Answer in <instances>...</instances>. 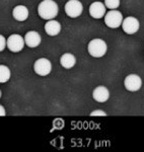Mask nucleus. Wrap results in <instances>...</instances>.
Returning a JSON list of instances; mask_svg holds the SVG:
<instances>
[{
  "mask_svg": "<svg viewBox=\"0 0 144 152\" xmlns=\"http://www.w3.org/2000/svg\"><path fill=\"white\" fill-rule=\"evenodd\" d=\"M59 12L58 4L53 0H44L38 6V13L40 18L46 20H50L57 16Z\"/></svg>",
  "mask_w": 144,
  "mask_h": 152,
  "instance_id": "obj_1",
  "label": "nucleus"
},
{
  "mask_svg": "<svg viewBox=\"0 0 144 152\" xmlns=\"http://www.w3.org/2000/svg\"><path fill=\"white\" fill-rule=\"evenodd\" d=\"M108 51V45L102 39H94L87 45V52L91 57L101 58L106 55Z\"/></svg>",
  "mask_w": 144,
  "mask_h": 152,
  "instance_id": "obj_2",
  "label": "nucleus"
},
{
  "mask_svg": "<svg viewBox=\"0 0 144 152\" xmlns=\"http://www.w3.org/2000/svg\"><path fill=\"white\" fill-rule=\"evenodd\" d=\"M123 14L119 10H116V9H111L104 16L105 23L110 28H120L122 26V23H123Z\"/></svg>",
  "mask_w": 144,
  "mask_h": 152,
  "instance_id": "obj_3",
  "label": "nucleus"
},
{
  "mask_svg": "<svg viewBox=\"0 0 144 152\" xmlns=\"http://www.w3.org/2000/svg\"><path fill=\"white\" fill-rule=\"evenodd\" d=\"M82 11H83V5L79 0H69L65 4V12L71 18L80 16Z\"/></svg>",
  "mask_w": 144,
  "mask_h": 152,
  "instance_id": "obj_4",
  "label": "nucleus"
},
{
  "mask_svg": "<svg viewBox=\"0 0 144 152\" xmlns=\"http://www.w3.org/2000/svg\"><path fill=\"white\" fill-rule=\"evenodd\" d=\"M24 39H23V37L13 34V35L9 36L8 39L6 41V46L8 48L9 51L13 53H18L24 47Z\"/></svg>",
  "mask_w": 144,
  "mask_h": 152,
  "instance_id": "obj_5",
  "label": "nucleus"
},
{
  "mask_svg": "<svg viewBox=\"0 0 144 152\" xmlns=\"http://www.w3.org/2000/svg\"><path fill=\"white\" fill-rule=\"evenodd\" d=\"M121 26L123 31L127 34V35H134L140 28V23L134 16H128L125 19H123V23H122Z\"/></svg>",
  "mask_w": 144,
  "mask_h": 152,
  "instance_id": "obj_6",
  "label": "nucleus"
},
{
  "mask_svg": "<svg viewBox=\"0 0 144 152\" xmlns=\"http://www.w3.org/2000/svg\"><path fill=\"white\" fill-rule=\"evenodd\" d=\"M124 86L128 91L135 92L138 91L142 86V79L137 74H129L125 77L124 80Z\"/></svg>",
  "mask_w": 144,
  "mask_h": 152,
  "instance_id": "obj_7",
  "label": "nucleus"
},
{
  "mask_svg": "<svg viewBox=\"0 0 144 152\" xmlns=\"http://www.w3.org/2000/svg\"><path fill=\"white\" fill-rule=\"evenodd\" d=\"M34 70L38 75L47 76L52 70V64L47 58H40L34 64Z\"/></svg>",
  "mask_w": 144,
  "mask_h": 152,
  "instance_id": "obj_8",
  "label": "nucleus"
},
{
  "mask_svg": "<svg viewBox=\"0 0 144 152\" xmlns=\"http://www.w3.org/2000/svg\"><path fill=\"white\" fill-rule=\"evenodd\" d=\"M107 7L105 5V3L99 1H96L92 2L89 6V14L92 18L96 19H99L102 18L105 16V14L107 13Z\"/></svg>",
  "mask_w": 144,
  "mask_h": 152,
  "instance_id": "obj_9",
  "label": "nucleus"
},
{
  "mask_svg": "<svg viewBox=\"0 0 144 152\" xmlns=\"http://www.w3.org/2000/svg\"><path fill=\"white\" fill-rule=\"evenodd\" d=\"M92 97L97 102H106L110 99V91L109 89L104 85H99L96 87L92 91Z\"/></svg>",
  "mask_w": 144,
  "mask_h": 152,
  "instance_id": "obj_10",
  "label": "nucleus"
},
{
  "mask_svg": "<svg viewBox=\"0 0 144 152\" xmlns=\"http://www.w3.org/2000/svg\"><path fill=\"white\" fill-rule=\"evenodd\" d=\"M41 41H42V39H41L40 34L36 31H28V33L26 34V36H24V43L30 48L38 47L41 44Z\"/></svg>",
  "mask_w": 144,
  "mask_h": 152,
  "instance_id": "obj_11",
  "label": "nucleus"
},
{
  "mask_svg": "<svg viewBox=\"0 0 144 152\" xmlns=\"http://www.w3.org/2000/svg\"><path fill=\"white\" fill-rule=\"evenodd\" d=\"M12 16L18 21H24L29 18V9L24 5H18L12 10Z\"/></svg>",
  "mask_w": 144,
  "mask_h": 152,
  "instance_id": "obj_12",
  "label": "nucleus"
},
{
  "mask_svg": "<svg viewBox=\"0 0 144 152\" xmlns=\"http://www.w3.org/2000/svg\"><path fill=\"white\" fill-rule=\"evenodd\" d=\"M45 31L49 36L55 37L61 31V24L59 21L54 20V19H50L45 24Z\"/></svg>",
  "mask_w": 144,
  "mask_h": 152,
  "instance_id": "obj_13",
  "label": "nucleus"
},
{
  "mask_svg": "<svg viewBox=\"0 0 144 152\" xmlns=\"http://www.w3.org/2000/svg\"><path fill=\"white\" fill-rule=\"evenodd\" d=\"M61 66L65 69H71L76 64V58L71 53H65L60 58Z\"/></svg>",
  "mask_w": 144,
  "mask_h": 152,
  "instance_id": "obj_14",
  "label": "nucleus"
},
{
  "mask_svg": "<svg viewBox=\"0 0 144 152\" xmlns=\"http://www.w3.org/2000/svg\"><path fill=\"white\" fill-rule=\"evenodd\" d=\"M10 78V70L5 65H0V83H5Z\"/></svg>",
  "mask_w": 144,
  "mask_h": 152,
  "instance_id": "obj_15",
  "label": "nucleus"
},
{
  "mask_svg": "<svg viewBox=\"0 0 144 152\" xmlns=\"http://www.w3.org/2000/svg\"><path fill=\"white\" fill-rule=\"evenodd\" d=\"M104 3L108 9H117L120 6V0H105Z\"/></svg>",
  "mask_w": 144,
  "mask_h": 152,
  "instance_id": "obj_16",
  "label": "nucleus"
},
{
  "mask_svg": "<svg viewBox=\"0 0 144 152\" xmlns=\"http://www.w3.org/2000/svg\"><path fill=\"white\" fill-rule=\"evenodd\" d=\"M90 116H107V113L105 111H102V110H94V111L90 113Z\"/></svg>",
  "mask_w": 144,
  "mask_h": 152,
  "instance_id": "obj_17",
  "label": "nucleus"
},
{
  "mask_svg": "<svg viewBox=\"0 0 144 152\" xmlns=\"http://www.w3.org/2000/svg\"><path fill=\"white\" fill-rule=\"evenodd\" d=\"M6 47V40L5 38H4L2 35H0V52H2V51L5 49Z\"/></svg>",
  "mask_w": 144,
  "mask_h": 152,
  "instance_id": "obj_18",
  "label": "nucleus"
},
{
  "mask_svg": "<svg viewBox=\"0 0 144 152\" xmlns=\"http://www.w3.org/2000/svg\"><path fill=\"white\" fill-rule=\"evenodd\" d=\"M6 116V112H5V109L0 104V117H4Z\"/></svg>",
  "mask_w": 144,
  "mask_h": 152,
  "instance_id": "obj_19",
  "label": "nucleus"
},
{
  "mask_svg": "<svg viewBox=\"0 0 144 152\" xmlns=\"http://www.w3.org/2000/svg\"><path fill=\"white\" fill-rule=\"evenodd\" d=\"M0 97H1V90H0Z\"/></svg>",
  "mask_w": 144,
  "mask_h": 152,
  "instance_id": "obj_20",
  "label": "nucleus"
}]
</instances>
